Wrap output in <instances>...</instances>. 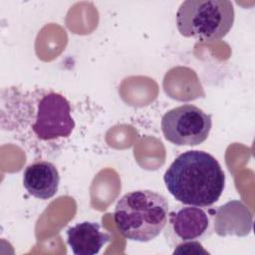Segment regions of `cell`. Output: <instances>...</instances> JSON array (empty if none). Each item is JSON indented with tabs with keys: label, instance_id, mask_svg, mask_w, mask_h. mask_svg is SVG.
<instances>
[{
	"label": "cell",
	"instance_id": "obj_1",
	"mask_svg": "<svg viewBox=\"0 0 255 255\" xmlns=\"http://www.w3.org/2000/svg\"><path fill=\"white\" fill-rule=\"evenodd\" d=\"M163 180L177 201L199 207L214 204L225 186L221 165L203 150H187L179 154L166 169Z\"/></svg>",
	"mask_w": 255,
	"mask_h": 255
},
{
	"label": "cell",
	"instance_id": "obj_2",
	"mask_svg": "<svg viewBox=\"0 0 255 255\" xmlns=\"http://www.w3.org/2000/svg\"><path fill=\"white\" fill-rule=\"evenodd\" d=\"M168 219V201L160 193L139 189L126 193L116 204L114 220L127 239L148 242L159 235Z\"/></svg>",
	"mask_w": 255,
	"mask_h": 255
},
{
	"label": "cell",
	"instance_id": "obj_3",
	"mask_svg": "<svg viewBox=\"0 0 255 255\" xmlns=\"http://www.w3.org/2000/svg\"><path fill=\"white\" fill-rule=\"evenodd\" d=\"M234 23L228 0H186L176 12V27L183 37L210 42L227 35Z\"/></svg>",
	"mask_w": 255,
	"mask_h": 255
},
{
	"label": "cell",
	"instance_id": "obj_4",
	"mask_svg": "<svg viewBox=\"0 0 255 255\" xmlns=\"http://www.w3.org/2000/svg\"><path fill=\"white\" fill-rule=\"evenodd\" d=\"M212 117L196 106L185 104L166 112L161 119V130L168 141L176 145H198L209 135Z\"/></svg>",
	"mask_w": 255,
	"mask_h": 255
},
{
	"label": "cell",
	"instance_id": "obj_5",
	"mask_svg": "<svg viewBox=\"0 0 255 255\" xmlns=\"http://www.w3.org/2000/svg\"><path fill=\"white\" fill-rule=\"evenodd\" d=\"M75 128L69 101L61 94L50 92L38 102L32 130L44 141L68 137Z\"/></svg>",
	"mask_w": 255,
	"mask_h": 255
},
{
	"label": "cell",
	"instance_id": "obj_6",
	"mask_svg": "<svg viewBox=\"0 0 255 255\" xmlns=\"http://www.w3.org/2000/svg\"><path fill=\"white\" fill-rule=\"evenodd\" d=\"M60 174L56 166L46 160L29 164L23 172V185L28 193L39 199L53 197L59 187Z\"/></svg>",
	"mask_w": 255,
	"mask_h": 255
},
{
	"label": "cell",
	"instance_id": "obj_7",
	"mask_svg": "<svg viewBox=\"0 0 255 255\" xmlns=\"http://www.w3.org/2000/svg\"><path fill=\"white\" fill-rule=\"evenodd\" d=\"M111 241L98 222L84 221L67 230V243L75 255H96Z\"/></svg>",
	"mask_w": 255,
	"mask_h": 255
},
{
	"label": "cell",
	"instance_id": "obj_8",
	"mask_svg": "<svg viewBox=\"0 0 255 255\" xmlns=\"http://www.w3.org/2000/svg\"><path fill=\"white\" fill-rule=\"evenodd\" d=\"M168 222L175 236L184 242L201 237L207 231L209 217L204 209L189 205L172 211Z\"/></svg>",
	"mask_w": 255,
	"mask_h": 255
}]
</instances>
